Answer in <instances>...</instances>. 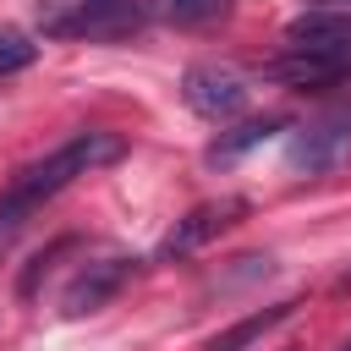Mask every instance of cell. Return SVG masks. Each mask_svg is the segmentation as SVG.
<instances>
[{
  "instance_id": "obj_1",
  "label": "cell",
  "mask_w": 351,
  "mask_h": 351,
  "mask_svg": "<svg viewBox=\"0 0 351 351\" xmlns=\"http://www.w3.org/2000/svg\"><path fill=\"white\" fill-rule=\"evenodd\" d=\"M121 154H126V143H121L115 132H71L60 148H49V154L33 159L27 170H16V181L5 186V197L38 214V208H44L55 192H66L77 176H93V170L115 165Z\"/></svg>"
},
{
  "instance_id": "obj_2",
  "label": "cell",
  "mask_w": 351,
  "mask_h": 351,
  "mask_svg": "<svg viewBox=\"0 0 351 351\" xmlns=\"http://www.w3.org/2000/svg\"><path fill=\"white\" fill-rule=\"evenodd\" d=\"M148 22L143 0H33V27L60 44H110L132 38Z\"/></svg>"
},
{
  "instance_id": "obj_3",
  "label": "cell",
  "mask_w": 351,
  "mask_h": 351,
  "mask_svg": "<svg viewBox=\"0 0 351 351\" xmlns=\"http://www.w3.org/2000/svg\"><path fill=\"white\" fill-rule=\"evenodd\" d=\"M132 263H137V258H121V252L88 258V263L66 280V291H60V318H82V313L110 307V302L121 296V285L132 280Z\"/></svg>"
},
{
  "instance_id": "obj_4",
  "label": "cell",
  "mask_w": 351,
  "mask_h": 351,
  "mask_svg": "<svg viewBox=\"0 0 351 351\" xmlns=\"http://www.w3.org/2000/svg\"><path fill=\"white\" fill-rule=\"evenodd\" d=\"M181 99H186V110L203 115V121H230V115H241V104H247V82H241L230 66L203 60V66H186Z\"/></svg>"
},
{
  "instance_id": "obj_5",
  "label": "cell",
  "mask_w": 351,
  "mask_h": 351,
  "mask_svg": "<svg viewBox=\"0 0 351 351\" xmlns=\"http://www.w3.org/2000/svg\"><path fill=\"white\" fill-rule=\"evenodd\" d=\"M247 197H214V203H197L186 219H176V230L159 241V252H154V263H170V258H186V252H197L203 241H214L219 230H230L236 219H247Z\"/></svg>"
},
{
  "instance_id": "obj_6",
  "label": "cell",
  "mask_w": 351,
  "mask_h": 351,
  "mask_svg": "<svg viewBox=\"0 0 351 351\" xmlns=\"http://www.w3.org/2000/svg\"><path fill=\"white\" fill-rule=\"evenodd\" d=\"M285 44L291 49H307V55H324V60H335V66L351 71V11L318 5V11L291 16L285 22Z\"/></svg>"
},
{
  "instance_id": "obj_7",
  "label": "cell",
  "mask_w": 351,
  "mask_h": 351,
  "mask_svg": "<svg viewBox=\"0 0 351 351\" xmlns=\"http://www.w3.org/2000/svg\"><path fill=\"white\" fill-rule=\"evenodd\" d=\"M285 159H291V170H307V176H324V170L346 165V159H351V115H340V121H318V126H302V132L291 137Z\"/></svg>"
},
{
  "instance_id": "obj_8",
  "label": "cell",
  "mask_w": 351,
  "mask_h": 351,
  "mask_svg": "<svg viewBox=\"0 0 351 351\" xmlns=\"http://www.w3.org/2000/svg\"><path fill=\"white\" fill-rule=\"evenodd\" d=\"M274 82H285V88H302V93H313V88H329V82H340L346 77V66H335V60H324V55H307V49H285L280 60H269L263 66Z\"/></svg>"
},
{
  "instance_id": "obj_9",
  "label": "cell",
  "mask_w": 351,
  "mask_h": 351,
  "mask_svg": "<svg viewBox=\"0 0 351 351\" xmlns=\"http://www.w3.org/2000/svg\"><path fill=\"white\" fill-rule=\"evenodd\" d=\"M274 132H280V121H274V115H252V121H241V126H230V132H219V137L208 143V154H203V159H208V165H236V159H241L247 148H258V143H269Z\"/></svg>"
},
{
  "instance_id": "obj_10",
  "label": "cell",
  "mask_w": 351,
  "mask_h": 351,
  "mask_svg": "<svg viewBox=\"0 0 351 351\" xmlns=\"http://www.w3.org/2000/svg\"><path fill=\"white\" fill-rule=\"evenodd\" d=\"M291 307H296V302H280V307H269V313H252V318H241L236 329H225V335H214V340H208V351H241L247 340H258L263 329H274V324H280V318H285Z\"/></svg>"
},
{
  "instance_id": "obj_11",
  "label": "cell",
  "mask_w": 351,
  "mask_h": 351,
  "mask_svg": "<svg viewBox=\"0 0 351 351\" xmlns=\"http://www.w3.org/2000/svg\"><path fill=\"white\" fill-rule=\"evenodd\" d=\"M33 60H38V44H33L22 27L0 22V77H11V71H27Z\"/></svg>"
},
{
  "instance_id": "obj_12",
  "label": "cell",
  "mask_w": 351,
  "mask_h": 351,
  "mask_svg": "<svg viewBox=\"0 0 351 351\" xmlns=\"http://www.w3.org/2000/svg\"><path fill=\"white\" fill-rule=\"evenodd\" d=\"M230 0H154V11L165 16V22H208V16H219Z\"/></svg>"
},
{
  "instance_id": "obj_13",
  "label": "cell",
  "mask_w": 351,
  "mask_h": 351,
  "mask_svg": "<svg viewBox=\"0 0 351 351\" xmlns=\"http://www.w3.org/2000/svg\"><path fill=\"white\" fill-rule=\"evenodd\" d=\"M27 219H33V208H22V203H11L5 192H0V258L11 252V241L27 230Z\"/></svg>"
},
{
  "instance_id": "obj_14",
  "label": "cell",
  "mask_w": 351,
  "mask_h": 351,
  "mask_svg": "<svg viewBox=\"0 0 351 351\" xmlns=\"http://www.w3.org/2000/svg\"><path fill=\"white\" fill-rule=\"evenodd\" d=\"M340 351H351V340H346V346H340Z\"/></svg>"
}]
</instances>
